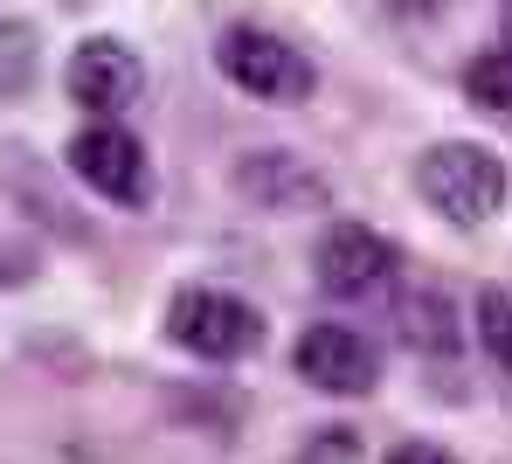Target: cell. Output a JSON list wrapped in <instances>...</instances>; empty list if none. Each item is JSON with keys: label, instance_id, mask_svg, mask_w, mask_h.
<instances>
[{"label": "cell", "instance_id": "obj_1", "mask_svg": "<svg viewBox=\"0 0 512 464\" xmlns=\"http://www.w3.org/2000/svg\"><path fill=\"white\" fill-rule=\"evenodd\" d=\"M416 194H423L443 222L478 229V222H492L499 201H506V167H499V153L450 139V146H429V153H423V167H416Z\"/></svg>", "mask_w": 512, "mask_h": 464}, {"label": "cell", "instance_id": "obj_2", "mask_svg": "<svg viewBox=\"0 0 512 464\" xmlns=\"http://www.w3.org/2000/svg\"><path fill=\"white\" fill-rule=\"evenodd\" d=\"M173 347L201 354V361H250L263 354V312L229 298V291H180L167 305Z\"/></svg>", "mask_w": 512, "mask_h": 464}, {"label": "cell", "instance_id": "obj_3", "mask_svg": "<svg viewBox=\"0 0 512 464\" xmlns=\"http://www.w3.org/2000/svg\"><path fill=\"white\" fill-rule=\"evenodd\" d=\"M215 63H222V77L236 84V91L250 97H270V104H298V97H312V56H298L277 28H229L222 42H215Z\"/></svg>", "mask_w": 512, "mask_h": 464}, {"label": "cell", "instance_id": "obj_4", "mask_svg": "<svg viewBox=\"0 0 512 464\" xmlns=\"http://www.w3.org/2000/svg\"><path fill=\"white\" fill-rule=\"evenodd\" d=\"M70 167H77V181H84L90 194H104V201H118V208H146V194H153L146 146H139L125 125H111V118H97V125H84V132L70 139Z\"/></svg>", "mask_w": 512, "mask_h": 464}, {"label": "cell", "instance_id": "obj_5", "mask_svg": "<svg viewBox=\"0 0 512 464\" xmlns=\"http://www.w3.org/2000/svg\"><path fill=\"white\" fill-rule=\"evenodd\" d=\"M291 361H298V374L312 388H326V395H374V381H381V347L367 333L340 326V319L305 326L298 347H291Z\"/></svg>", "mask_w": 512, "mask_h": 464}, {"label": "cell", "instance_id": "obj_6", "mask_svg": "<svg viewBox=\"0 0 512 464\" xmlns=\"http://www.w3.org/2000/svg\"><path fill=\"white\" fill-rule=\"evenodd\" d=\"M395 264H402L395 243L381 229H367V222H333L319 236V250H312V271H319L326 298H367V291H381L395 278Z\"/></svg>", "mask_w": 512, "mask_h": 464}, {"label": "cell", "instance_id": "obj_7", "mask_svg": "<svg viewBox=\"0 0 512 464\" xmlns=\"http://www.w3.org/2000/svg\"><path fill=\"white\" fill-rule=\"evenodd\" d=\"M63 84H70V97L84 104L90 118H111V111H125V104L139 97L146 70H139V56H132L118 35H90V42H77Z\"/></svg>", "mask_w": 512, "mask_h": 464}, {"label": "cell", "instance_id": "obj_8", "mask_svg": "<svg viewBox=\"0 0 512 464\" xmlns=\"http://www.w3.org/2000/svg\"><path fill=\"white\" fill-rule=\"evenodd\" d=\"M236 187L250 194L256 208H277V215H298V208H319L326 201V181L305 160H291V153H250Z\"/></svg>", "mask_w": 512, "mask_h": 464}, {"label": "cell", "instance_id": "obj_9", "mask_svg": "<svg viewBox=\"0 0 512 464\" xmlns=\"http://www.w3.org/2000/svg\"><path fill=\"white\" fill-rule=\"evenodd\" d=\"M402 333H409V347L457 354V319H450L443 291H416V298H402Z\"/></svg>", "mask_w": 512, "mask_h": 464}, {"label": "cell", "instance_id": "obj_10", "mask_svg": "<svg viewBox=\"0 0 512 464\" xmlns=\"http://www.w3.org/2000/svg\"><path fill=\"white\" fill-rule=\"evenodd\" d=\"M464 91L478 97L485 111L512 118V49H492V56H478V63L464 70Z\"/></svg>", "mask_w": 512, "mask_h": 464}, {"label": "cell", "instance_id": "obj_11", "mask_svg": "<svg viewBox=\"0 0 512 464\" xmlns=\"http://www.w3.org/2000/svg\"><path fill=\"white\" fill-rule=\"evenodd\" d=\"M35 84V35L21 21H0V97H21Z\"/></svg>", "mask_w": 512, "mask_h": 464}, {"label": "cell", "instance_id": "obj_12", "mask_svg": "<svg viewBox=\"0 0 512 464\" xmlns=\"http://www.w3.org/2000/svg\"><path fill=\"white\" fill-rule=\"evenodd\" d=\"M478 347L512 374V298L506 291H478Z\"/></svg>", "mask_w": 512, "mask_h": 464}, {"label": "cell", "instance_id": "obj_13", "mask_svg": "<svg viewBox=\"0 0 512 464\" xmlns=\"http://www.w3.org/2000/svg\"><path fill=\"white\" fill-rule=\"evenodd\" d=\"M353 458H360V437H353V430H319L312 451L298 464H353Z\"/></svg>", "mask_w": 512, "mask_h": 464}, {"label": "cell", "instance_id": "obj_14", "mask_svg": "<svg viewBox=\"0 0 512 464\" xmlns=\"http://www.w3.org/2000/svg\"><path fill=\"white\" fill-rule=\"evenodd\" d=\"M388 464H457V458H450L443 444H395V451H388Z\"/></svg>", "mask_w": 512, "mask_h": 464}, {"label": "cell", "instance_id": "obj_15", "mask_svg": "<svg viewBox=\"0 0 512 464\" xmlns=\"http://www.w3.org/2000/svg\"><path fill=\"white\" fill-rule=\"evenodd\" d=\"M499 49H512V0H506V42H499Z\"/></svg>", "mask_w": 512, "mask_h": 464}]
</instances>
